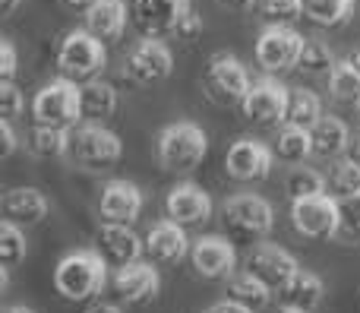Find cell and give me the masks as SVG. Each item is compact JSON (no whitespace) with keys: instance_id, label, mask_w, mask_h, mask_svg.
<instances>
[{"instance_id":"obj_1","label":"cell","mask_w":360,"mask_h":313,"mask_svg":"<svg viewBox=\"0 0 360 313\" xmlns=\"http://www.w3.org/2000/svg\"><path fill=\"white\" fill-rule=\"evenodd\" d=\"M108 285V260L98 247L70 250L54 266V288L67 301H89Z\"/></svg>"},{"instance_id":"obj_2","label":"cell","mask_w":360,"mask_h":313,"mask_svg":"<svg viewBox=\"0 0 360 313\" xmlns=\"http://www.w3.org/2000/svg\"><path fill=\"white\" fill-rule=\"evenodd\" d=\"M124 155V143L114 130H108L98 120L70 127V146H67V162L82 171H108L120 162Z\"/></svg>"},{"instance_id":"obj_3","label":"cell","mask_w":360,"mask_h":313,"mask_svg":"<svg viewBox=\"0 0 360 313\" xmlns=\"http://www.w3.org/2000/svg\"><path fill=\"white\" fill-rule=\"evenodd\" d=\"M205 152H209V136L199 124L193 120H174L158 133L155 155L165 171L171 174H190L202 165Z\"/></svg>"},{"instance_id":"obj_4","label":"cell","mask_w":360,"mask_h":313,"mask_svg":"<svg viewBox=\"0 0 360 313\" xmlns=\"http://www.w3.org/2000/svg\"><path fill=\"white\" fill-rule=\"evenodd\" d=\"M108 51L105 41L98 35H92L89 29H73L63 35V41L57 44V70L60 76L73 82H89L98 79L105 73Z\"/></svg>"},{"instance_id":"obj_5","label":"cell","mask_w":360,"mask_h":313,"mask_svg":"<svg viewBox=\"0 0 360 313\" xmlns=\"http://www.w3.org/2000/svg\"><path fill=\"white\" fill-rule=\"evenodd\" d=\"M250 86H253V82H250L247 67H243L234 54L218 51V54L209 57V63H205V70H202V89L215 105L240 108L243 98H247V92H250Z\"/></svg>"},{"instance_id":"obj_6","label":"cell","mask_w":360,"mask_h":313,"mask_svg":"<svg viewBox=\"0 0 360 313\" xmlns=\"http://www.w3.org/2000/svg\"><path fill=\"white\" fill-rule=\"evenodd\" d=\"M32 117L35 124L44 127H76L82 120V95L79 82L67 79H51L44 89H38V95L32 98Z\"/></svg>"},{"instance_id":"obj_7","label":"cell","mask_w":360,"mask_h":313,"mask_svg":"<svg viewBox=\"0 0 360 313\" xmlns=\"http://www.w3.org/2000/svg\"><path fill=\"white\" fill-rule=\"evenodd\" d=\"M304 51V35L297 29H291L288 23H272L259 32L256 38V63L266 73H285L294 70Z\"/></svg>"},{"instance_id":"obj_8","label":"cell","mask_w":360,"mask_h":313,"mask_svg":"<svg viewBox=\"0 0 360 313\" xmlns=\"http://www.w3.org/2000/svg\"><path fill=\"white\" fill-rule=\"evenodd\" d=\"M291 225L304 238H335L342 231V206L332 193L291 200Z\"/></svg>"},{"instance_id":"obj_9","label":"cell","mask_w":360,"mask_h":313,"mask_svg":"<svg viewBox=\"0 0 360 313\" xmlns=\"http://www.w3.org/2000/svg\"><path fill=\"white\" fill-rule=\"evenodd\" d=\"M224 225L240 238H266L275 228V209L259 193H234L224 200Z\"/></svg>"},{"instance_id":"obj_10","label":"cell","mask_w":360,"mask_h":313,"mask_svg":"<svg viewBox=\"0 0 360 313\" xmlns=\"http://www.w3.org/2000/svg\"><path fill=\"white\" fill-rule=\"evenodd\" d=\"M288 101H291V89L278 82L275 76H262L250 86L247 98H243L240 111L247 120L262 127H278L288 117Z\"/></svg>"},{"instance_id":"obj_11","label":"cell","mask_w":360,"mask_h":313,"mask_svg":"<svg viewBox=\"0 0 360 313\" xmlns=\"http://www.w3.org/2000/svg\"><path fill=\"white\" fill-rule=\"evenodd\" d=\"M124 73L130 76L139 86H152V82H162L174 73V54L162 38H139L136 44L127 54V67Z\"/></svg>"},{"instance_id":"obj_12","label":"cell","mask_w":360,"mask_h":313,"mask_svg":"<svg viewBox=\"0 0 360 313\" xmlns=\"http://www.w3.org/2000/svg\"><path fill=\"white\" fill-rule=\"evenodd\" d=\"M190 0H133L130 16L136 29L149 38L177 35L184 19L190 16Z\"/></svg>"},{"instance_id":"obj_13","label":"cell","mask_w":360,"mask_h":313,"mask_svg":"<svg viewBox=\"0 0 360 313\" xmlns=\"http://www.w3.org/2000/svg\"><path fill=\"white\" fill-rule=\"evenodd\" d=\"M272 149H269L266 143H259V139H234L228 149V155H224V171H228L234 181H266L269 174H272Z\"/></svg>"},{"instance_id":"obj_14","label":"cell","mask_w":360,"mask_h":313,"mask_svg":"<svg viewBox=\"0 0 360 313\" xmlns=\"http://www.w3.org/2000/svg\"><path fill=\"white\" fill-rule=\"evenodd\" d=\"M247 269L253 272V276H259L262 282H266L269 288L278 295V291H285L288 285L297 279L300 263L285 250V247H278V244H259V247H253V250H250Z\"/></svg>"},{"instance_id":"obj_15","label":"cell","mask_w":360,"mask_h":313,"mask_svg":"<svg viewBox=\"0 0 360 313\" xmlns=\"http://www.w3.org/2000/svg\"><path fill=\"white\" fill-rule=\"evenodd\" d=\"M190 263L196 276L202 279H231L237 269V250L231 241L218 238V234H205V238L193 241Z\"/></svg>"},{"instance_id":"obj_16","label":"cell","mask_w":360,"mask_h":313,"mask_svg":"<svg viewBox=\"0 0 360 313\" xmlns=\"http://www.w3.org/2000/svg\"><path fill=\"white\" fill-rule=\"evenodd\" d=\"M165 212L184 228L202 225V222L212 219V196L193 181L174 184L168 190V196H165Z\"/></svg>"},{"instance_id":"obj_17","label":"cell","mask_w":360,"mask_h":313,"mask_svg":"<svg viewBox=\"0 0 360 313\" xmlns=\"http://www.w3.org/2000/svg\"><path fill=\"white\" fill-rule=\"evenodd\" d=\"M111 282H114V291L120 295V301H127V304H146L158 295V288H162L158 269L152 263H143V260L117 266Z\"/></svg>"},{"instance_id":"obj_18","label":"cell","mask_w":360,"mask_h":313,"mask_svg":"<svg viewBox=\"0 0 360 313\" xmlns=\"http://www.w3.org/2000/svg\"><path fill=\"white\" fill-rule=\"evenodd\" d=\"M190 238H186L184 225H177L174 219H165L158 225L149 228L146 234V253H149L152 263H162V266H174L184 257H190Z\"/></svg>"},{"instance_id":"obj_19","label":"cell","mask_w":360,"mask_h":313,"mask_svg":"<svg viewBox=\"0 0 360 313\" xmlns=\"http://www.w3.org/2000/svg\"><path fill=\"white\" fill-rule=\"evenodd\" d=\"M95 247L105 253L108 263L127 266V263H136V260L143 257L146 241L139 238L130 225H124V222H105V225L98 228V241H95Z\"/></svg>"},{"instance_id":"obj_20","label":"cell","mask_w":360,"mask_h":313,"mask_svg":"<svg viewBox=\"0 0 360 313\" xmlns=\"http://www.w3.org/2000/svg\"><path fill=\"white\" fill-rule=\"evenodd\" d=\"M143 190L133 181H108L101 190V215L108 222H124L133 225L143 212Z\"/></svg>"},{"instance_id":"obj_21","label":"cell","mask_w":360,"mask_h":313,"mask_svg":"<svg viewBox=\"0 0 360 313\" xmlns=\"http://www.w3.org/2000/svg\"><path fill=\"white\" fill-rule=\"evenodd\" d=\"M0 209H4L6 222H16V225H38V222H44V215L51 212V203H48V196L35 187H13L4 193Z\"/></svg>"},{"instance_id":"obj_22","label":"cell","mask_w":360,"mask_h":313,"mask_svg":"<svg viewBox=\"0 0 360 313\" xmlns=\"http://www.w3.org/2000/svg\"><path fill=\"white\" fill-rule=\"evenodd\" d=\"M127 4L124 0H98L86 10V29L98 35L101 41H114L127 29Z\"/></svg>"},{"instance_id":"obj_23","label":"cell","mask_w":360,"mask_h":313,"mask_svg":"<svg viewBox=\"0 0 360 313\" xmlns=\"http://www.w3.org/2000/svg\"><path fill=\"white\" fill-rule=\"evenodd\" d=\"M310 133H313V155H319V158H335L351 146L348 124L342 117H332V114H323L310 127Z\"/></svg>"},{"instance_id":"obj_24","label":"cell","mask_w":360,"mask_h":313,"mask_svg":"<svg viewBox=\"0 0 360 313\" xmlns=\"http://www.w3.org/2000/svg\"><path fill=\"white\" fill-rule=\"evenodd\" d=\"M79 95H82V117L89 120H108L114 111H117V89L111 82L98 79H89L79 86Z\"/></svg>"},{"instance_id":"obj_25","label":"cell","mask_w":360,"mask_h":313,"mask_svg":"<svg viewBox=\"0 0 360 313\" xmlns=\"http://www.w3.org/2000/svg\"><path fill=\"white\" fill-rule=\"evenodd\" d=\"M323 295H326L323 279L310 269H300L297 279H294L285 291H278L281 304H288V307H304V310L319 307V304H323Z\"/></svg>"},{"instance_id":"obj_26","label":"cell","mask_w":360,"mask_h":313,"mask_svg":"<svg viewBox=\"0 0 360 313\" xmlns=\"http://www.w3.org/2000/svg\"><path fill=\"white\" fill-rule=\"evenodd\" d=\"M228 291H231V298H234V301L247 304V307H253V310L266 307V304H269V298L275 295V291L269 288V285L262 282L259 276H253V272H250V269L234 272V276L228 279Z\"/></svg>"},{"instance_id":"obj_27","label":"cell","mask_w":360,"mask_h":313,"mask_svg":"<svg viewBox=\"0 0 360 313\" xmlns=\"http://www.w3.org/2000/svg\"><path fill=\"white\" fill-rule=\"evenodd\" d=\"M275 152H278L285 162H304L307 155H313V133L310 127H297V124H285L278 130L275 139Z\"/></svg>"},{"instance_id":"obj_28","label":"cell","mask_w":360,"mask_h":313,"mask_svg":"<svg viewBox=\"0 0 360 313\" xmlns=\"http://www.w3.org/2000/svg\"><path fill=\"white\" fill-rule=\"evenodd\" d=\"M29 146L38 158H67V146H70V130L67 127H44L35 124L29 136Z\"/></svg>"},{"instance_id":"obj_29","label":"cell","mask_w":360,"mask_h":313,"mask_svg":"<svg viewBox=\"0 0 360 313\" xmlns=\"http://www.w3.org/2000/svg\"><path fill=\"white\" fill-rule=\"evenodd\" d=\"M354 13V0H304V16L316 25H342Z\"/></svg>"},{"instance_id":"obj_30","label":"cell","mask_w":360,"mask_h":313,"mask_svg":"<svg viewBox=\"0 0 360 313\" xmlns=\"http://www.w3.org/2000/svg\"><path fill=\"white\" fill-rule=\"evenodd\" d=\"M319 117H323V101H319V95L310 92V89H291V101H288L285 124L313 127Z\"/></svg>"},{"instance_id":"obj_31","label":"cell","mask_w":360,"mask_h":313,"mask_svg":"<svg viewBox=\"0 0 360 313\" xmlns=\"http://www.w3.org/2000/svg\"><path fill=\"white\" fill-rule=\"evenodd\" d=\"M329 89L342 105H354L360 108V73L354 70L351 60H338L335 70L329 73Z\"/></svg>"},{"instance_id":"obj_32","label":"cell","mask_w":360,"mask_h":313,"mask_svg":"<svg viewBox=\"0 0 360 313\" xmlns=\"http://www.w3.org/2000/svg\"><path fill=\"white\" fill-rule=\"evenodd\" d=\"M329 193L335 200L360 193V162L357 158H342V162L332 165L329 171Z\"/></svg>"},{"instance_id":"obj_33","label":"cell","mask_w":360,"mask_h":313,"mask_svg":"<svg viewBox=\"0 0 360 313\" xmlns=\"http://www.w3.org/2000/svg\"><path fill=\"white\" fill-rule=\"evenodd\" d=\"M335 54H332V48L326 41H316V38H310V41H304V51H300V60L297 67L304 70V73L310 76H329L332 70H335Z\"/></svg>"},{"instance_id":"obj_34","label":"cell","mask_w":360,"mask_h":313,"mask_svg":"<svg viewBox=\"0 0 360 313\" xmlns=\"http://www.w3.org/2000/svg\"><path fill=\"white\" fill-rule=\"evenodd\" d=\"M329 193V181L313 168H294L288 174V196L291 200H307V196Z\"/></svg>"},{"instance_id":"obj_35","label":"cell","mask_w":360,"mask_h":313,"mask_svg":"<svg viewBox=\"0 0 360 313\" xmlns=\"http://www.w3.org/2000/svg\"><path fill=\"white\" fill-rule=\"evenodd\" d=\"M0 260L10 269L25 260V234L22 225H16V222H0Z\"/></svg>"},{"instance_id":"obj_36","label":"cell","mask_w":360,"mask_h":313,"mask_svg":"<svg viewBox=\"0 0 360 313\" xmlns=\"http://www.w3.org/2000/svg\"><path fill=\"white\" fill-rule=\"evenodd\" d=\"M256 6L272 23H291V19L304 16V0H256Z\"/></svg>"},{"instance_id":"obj_37","label":"cell","mask_w":360,"mask_h":313,"mask_svg":"<svg viewBox=\"0 0 360 313\" xmlns=\"http://www.w3.org/2000/svg\"><path fill=\"white\" fill-rule=\"evenodd\" d=\"M22 108H25L22 92H19L13 82H4V79H0V111H4V117H6V120L19 117V114H22Z\"/></svg>"},{"instance_id":"obj_38","label":"cell","mask_w":360,"mask_h":313,"mask_svg":"<svg viewBox=\"0 0 360 313\" xmlns=\"http://www.w3.org/2000/svg\"><path fill=\"white\" fill-rule=\"evenodd\" d=\"M338 206H342V228L348 234H360V193L338 200Z\"/></svg>"},{"instance_id":"obj_39","label":"cell","mask_w":360,"mask_h":313,"mask_svg":"<svg viewBox=\"0 0 360 313\" xmlns=\"http://www.w3.org/2000/svg\"><path fill=\"white\" fill-rule=\"evenodd\" d=\"M13 76H16V48L10 38H4L0 41V79L13 82Z\"/></svg>"},{"instance_id":"obj_40","label":"cell","mask_w":360,"mask_h":313,"mask_svg":"<svg viewBox=\"0 0 360 313\" xmlns=\"http://www.w3.org/2000/svg\"><path fill=\"white\" fill-rule=\"evenodd\" d=\"M0 139H4V158H10L16 152V130H13V120H0Z\"/></svg>"},{"instance_id":"obj_41","label":"cell","mask_w":360,"mask_h":313,"mask_svg":"<svg viewBox=\"0 0 360 313\" xmlns=\"http://www.w3.org/2000/svg\"><path fill=\"white\" fill-rule=\"evenodd\" d=\"M202 313H253V307H247V304H240V301H234V298H228V301L212 304V307L202 310Z\"/></svg>"},{"instance_id":"obj_42","label":"cell","mask_w":360,"mask_h":313,"mask_svg":"<svg viewBox=\"0 0 360 313\" xmlns=\"http://www.w3.org/2000/svg\"><path fill=\"white\" fill-rule=\"evenodd\" d=\"M199 32H202V19H199L196 13H190V16L184 19V25H180L177 35H180V38H196Z\"/></svg>"},{"instance_id":"obj_43","label":"cell","mask_w":360,"mask_h":313,"mask_svg":"<svg viewBox=\"0 0 360 313\" xmlns=\"http://www.w3.org/2000/svg\"><path fill=\"white\" fill-rule=\"evenodd\" d=\"M86 313H124L117 307V304H108V301H98V304H92Z\"/></svg>"},{"instance_id":"obj_44","label":"cell","mask_w":360,"mask_h":313,"mask_svg":"<svg viewBox=\"0 0 360 313\" xmlns=\"http://www.w3.org/2000/svg\"><path fill=\"white\" fill-rule=\"evenodd\" d=\"M19 4H22V0H0V16H13V13L19 10Z\"/></svg>"},{"instance_id":"obj_45","label":"cell","mask_w":360,"mask_h":313,"mask_svg":"<svg viewBox=\"0 0 360 313\" xmlns=\"http://www.w3.org/2000/svg\"><path fill=\"white\" fill-rule=\"evenodd\" d=\"M221 4L231 10H250V6H256V0H221Z\"/></svg>"},{"instance_id":"obj_46","label":"cell","mask_w":360,"mask_h":313,"mask_svg":"<svg viewBox=\"0 0 360 313\" xmlns=\"http://www.w3.org/2000/svg\"><path fill=\"white\" fill-rule=\"evenodd\" d=\"M4 313H35V310H29L25 304H13V307H6Z\"/></svg>"},{"instance_id":"obj_47","label":"cell","mask_w":360,"mask_h":313,"mask_svg":"<svg viewBox=\"0 0 360 313\" xmlns=\"http://www.w3.org/2000/svg\"><path fill=\"white\" fill-rule=\"evenodd\" d=\"M67 4H73V6H86V10H89V6L98 4V0H67Z\"/></svg>"},{"instance_id":"obj_48","label":"cell","mask_w":360,"mask_h":313,"mask_svg":"<svg viewBox=\"0 0 360 313\" xmlns=\"http://www.w3.org/2000/svg\"><path fill=\"white\" fill-rule=\"evenodd\" d=\"M278 313H310V310H304V307H288V304H285V307H281Z\"/></svg>"},{"instance_id":"obj_49","label":"cell","mask_w":360,"mask_h":313,"mask_svg":"<svg viewBox=\"0 0 360 313\" xmlns=\"http://www.w3.org/2000/svg\"><path fill=\"white\" fill-rule=\"evenodd\" d=\"M348 60H351V63H354V70H357V73H360V51H354V54H351V57H348Z\"/></svg>"},{"instance_id":"obj_50","label":"cell","mask_w":360,"mask_h":313,"mask_svg":"<svg viewBox=\"0 0 360 313\" xmlns=\"http://www.w3.org/2000/svg\"><path fill=\"white\" fill-rule=\"evenodd\" d=\"M354 158L360 162V136H357V146H354Z\"/></svg>"}]
</instances>
